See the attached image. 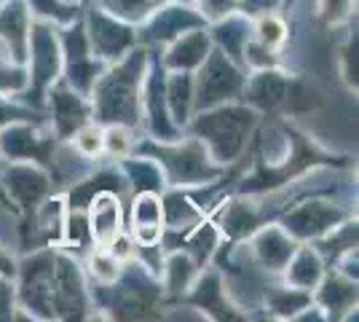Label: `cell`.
<instances>
[{
	"mask_svg": "<svg viewBox=\"0 0 359 322\" xmlns=\"http://www.w3.org/2000/svg\"><path fill=\"white\" fill-rule=\"evenodd\" d=\"M164 94L175 123H188L194 107V78L188 76V70H175L169 78H164Z\"/></svg>",
	"mask_w": 359,
	"mask_h": 322,
	"instance_id": "603a6c76",
	"label": "cell"
},
{
	"mask_svg": "<svg viewBox=\"0 0 359 322\" xmlns=\"http://www.w3.org/2000/svg\"><path fill=\"white\" fill-rule=\"evenodd\" d=\"M212 51V41L210 35L196 27V30L182 32L180 38H175L172 48L166 51L164 57V67L169 70H194L201 62L207 60V54Z\"/></svg>",
	"mask_w": 359,
	"mask_h": 322,
	"instance_id": "ac0fdd59",
	"label": "cell"
},
{
	"mask_svg": "<svg viewBox=\"0 0 359 322\" xmlns=\"http://www.w3.org/2000/svg\"><path fill=\"white\" fill-rule=\"evenodd\" d=\"M217 22H220V25L212 32L217 48L225 51L236 65L244 62V46H247V41H250V22L236 19V16H231V19L223 16V19H217Z\"/></svg>",
	"mask_w": 359,
	"mask_h": 322,
	"instance_id": "d4e9b609",
	"label": "cell"
},
{
	"mask_svg": "<svg viewBox=\"0 0 359 322\" xmlns=\"http://www.w3.org/2000/svg\"><path fill=\"white\" fill-rule=\"evenodd\" d=\"M14 317V304H11V288L6 282H0V320H11Z\"/></svg>",
	"mask_w": 359,
	"mask_h": 322,
	"instance_id": "ee69618b",
	"label": "cell"
},
{
	"mask_svg": "<svg viewBox=\"0 0 359 322\" xmlns=\"http://www.w3.org/2000/svg\"><path fill=\"white\" fill-rule=\"evenodd\" d=\"M166 276V288L169 293H182L188 290V285H191V276L196 271V263L188 258V255H172L169 261H166V269H161Z\"/></svg>",
	"mask_w": 359,
	"mask_h": 322,
	"instance_id": "d6a6232c",
	"label": "cell"
},
{
	"mask_svg": "<svg viewBox=\"0 0 359 322\" xmlns=\"http://www.w3.org/2000/svg\"><path fill=\"white\" fill-rule=\"evenodd\" d=\"M161 204H164L166 220H169V226L175 231L191 229L194 223L201 220V210L188 196H182V194H169L166 201H161Z\"/></svg>",
	"mask_w": 359,
	"mask_h": 322,
	"instance_id": "f546056e",
	"label": "cell"
},
{
	"mask_svg": "<svg viewBox=\"0 0 359 322\" xmlns=\"http://www.w3.org/2000/svg\"><path fill=\"white\" fill-rule=\"evenodd\" d=\"M198 67L201 73L194 81V102L198 110H210L220 102L236 100L247 83L239 65L220 48H212Z\"/></svg>",
	"mask_w": 359,
	"mask_h": 322,
	"instance_id": "277c9868",
	"label": "cell"
},
{
	"mask_svg": "<svg viewBox=\"0 0 359 322\" xmlns=\"http://www.w3.org/2000/svg\"><path fill=\"white\" fill-rule=\"evenodd\" d=\"M148 123L150 132L161 142H172L177 137L175 132V123L166 119V94H164V62H156L153 73H150V83H148Z\"/></svg>",
	"mask_w": 359,
	"mask_h": 322,
	"instance_id": "44dd1931",
	"label": "cell"
},
{
	"mask_svg": "<svg viewBox=\"0 0 359 322\" xmlns=\"http://www.w3.org/2000/svg\"><path fill=\"white\" fill-rule=\"evenodd\" d=\"M0 46L3 51L16 62L27 60V48H30V16L22 0H8L0 8Z\"/></svg>",
	"mask_w": 359,
	"mask_h": 322,
	"instance_id": "9a60e30c",
	"label": "cell"
},
{
	"mask_svg": "<svg viewBox=\"0 0 359 322\" xmlns=\"http://www.w3.org/2000/svg\"><path fill=\"white\" fill-rule=\"evenodd\" d=\"M27 89V73L0 46V94H22Z\"/></svg>",
	"mask_w": 359,
	"mask_h": 322,
	"instance_id": "836d02e7",
	"label": "cell"
},
{
	"mask_svg": "<svg viewBox=\"0 0 359 322\" xmlns=\"http://www.w3.org/2000/svg\"><path fill=\"white\" fill-rule=\"evenodd\" d=\"M89 46L91 54L107 62H118L126 57V51L135 43V30L118 22L116 16H110L102 8H91L89 11Z\"/></svg>",
	"mask_w": 359,
	"mask_h": 322,
	"instance_id": "ba28073f",
	"label": "cell"
},
{
	"mask_svg": "<svg viewBox=\"0 0 359 322\" xmlns=\"http://www.w3.org/2000/svg\"><path fill=\"white\" fill-rule=\"evenodd\" d=\"M35 119H38V113H32L27 107L11 105V102H6V100L0 97V129L14 121H35Z\"/></svg>",
	"mask_w": 359,
	"mask_h": 322,
	"instance_id": "ab89813d",
	"label": "cell"
},
{
	"mask_svg": "<svg viewBox=\"0 0 359 322\" xmlns=\"http://www.w3.org/2000/svg\"><path fill=\"white\" fill-rule=\"evenodd\" d=\"M27 54H32V67H30V76H27L30 86L22 94L27 100L35 97V105H41V100L48 92V86L60 76V65H62L60 41H57V35H54V30L48 25H35V27H30V48H27Z\"/></svg>",
	"mask_w": 359,
	"mask_h": 322,
	"instance_id": "5b68a950",
	"label": "cell"
},
{
	"mask_svg": "<svg viewBox=\"0 0 359 322\" xmlns=\"http://www.w3.org/2000/svg\"><path fill=\"white\" fill-rule=\"evenodd\" d=\"M126 175L129 180L140 188V191H161L164 188V172L158 164H153L148 159H140V161H129L126 164Z\"/></svg>",
	"mask_w": 359,
	"mask_h": 322,
	"instance_id": "4dcf8cb0",
	"label": "cell"
},
{
	"mask_svg": "<svg viewBox=\"0 0 359 322\" xmlns=\"http://www.w3.org/2000/svg\"><path fill=\"white\" fill-rule=\"evenodd\" d=\"M316 298H319V307L325 309L330 317H344L346 311H351L357 307V279H351L346 274L327 276L322 282Z\"/></svg>",
	"mask_w": 359,
	"mask_h": 322,
	"instance_id": "7402d4cb",
	"label": "cell"
},
{
	"mask_svg": "<svg viewBox=\"0 0 359 322\" xmlns=\"http://www.w3.org/2000/svg\"><path fill=\"white\" fill-rule=\"evenodd\" d=\"M30 6L35 14L46 16L51 22H60V25H73L75 19H78V8L62 6L60 0H30Z\"/></svg>",
	"mask_w": 359,
	"mask_h": 322,
	"instance_id": "74e56055",
	"label": "cell"
},
{
	"mask_svg": "<svg viewBox=\"0 0 359 322\" xmlns=\"http://www.w3.org/2000/svg\"><path fill=\"white\" fill-rule=\"evenodd\" d=\"M140 154H156L166 169V180L172 185H198L210 183L212 177L220 175V167L212 164L210 151L204 142L188 140L177 145H142Z\"/></svg>",
	"mask_w": 359,
	"mask_h": 322,
	"instance_id": "3957f363",
	"label": "cell"
},
{
	"mask_svg": "<svg viewBox=\"0 0 359 322\" xmlns=\"http://www.w3.org/2000/svg\"><path fill=\"white\" fill-rule=\"evenodd\" d=\"M285 269H287V282L292 288H298V290H311V288L319 285V279H322V258H319V253L311 250V247L295 250Z\"/></svg>",
	"mask_w": 359,
	"mask_h": 322,
	"instance_id": "cb8c5ba5",
	"label": "cell"
},
{
	"mask_svg": "<svg viewBox=\"0 0 359 322\" xmlns=\"http://www.w3.org/2000/svg\"><path fill=\"white\" fill-rule=\"evenodd\" d=\"M0 196H3V191H0Z\"/></svg>",
	"mask_w": 359,
	"mask_h": 322,
	"instance_id": "7dc6e473",
	"label": "cell"
},
{
	"mask_svg": "<svg viewBox=\"0 0 359 322\" xmlns=\"http://www.w3.org/2000/svg\"><path fill=\"white\" fill-rule=\"evenodd\" d=\"M51 113H54V123L60 135H73L75 129H81L83 123H89V102L81 97V92H75L70 86H54L51 92Z\"/></svg>",
	"mask_w": 359,
	"mask_h": 322,
	"instance_id": "2e32d148",
	"label": "cell"
},
{
	"mask_svg": "<svg viewBox=\"0 0 359 322\" xmlns=\"http://www.w3.org/2000/svg\"><path fill=\"white\" fill-rule=\"evenodd\" d=\"M298 250L295 239L282 229H266L257 234L252 245L255 261L260 269H269V271H282L287 266V261L292 258V253Z\"/></svg>",
	"mask_w": 359,
	"mask_h": 322,
	"instance_id": "d6986e66",
	"label": "cell"
},
{
	"mask_svg": "<svg viewBox=\"0 0 359 322\" xmlns=\"http://www.w3.org/2000/svg\"><path fill=\"white\" fill-rule=\"evenodd\" d=\"M0 183L6 185L8 196L27 213L43 201V196L51 188L48 175L32 164H11V167L0 169Z\"/></svg>",
	"mask_w": 359,
	"mask_h": 322,
	"instance_id": "7c38bea8",
	"label": "cell"
},
{
	"mask_svg": "<svg viewBox=\"0 0 359 322\" xmlns=\"http://www.w3.org/2000/svg\"><path fill=\"white\" fill-rule=\"evenodd\" d=\"M86 204H89L86 223H89L91 242L97 247L113 245L121 236V226H123L121 201L113 196V191H100V194H94Z\"/></svg>",
	"mask_w": 359,
	"mask_h": 322,
	"instance_id": "5bb4252c",
	"label": "cell"
},
{
	"mask_svg": "<svg viewBox=\"0 0 359 322\" xmlns=\"http://www.w3.org/2000/svg\"><path fill=\"white\" fill-rule=\"evenodd\" d=\"M14 271H16V269H14V261H11V258L6 255V250L0 247V274H3V276H11Z\"/></svg>",
	"mask_w": 359,
	"mask_h": 322,
	"instance_id": "f6af8a7d",
	"label": "cell"
},
{
	"mask_svg": "<svg viewBox=\"0 0 359 322\" xmlns=\"http://www.w3.org/2000/svg\"><path fill=\"white\" fill-rule=\"evenodd\" d=\"M89 271L97 279V285H113V282H118L121 258L113 255L107 247H97V253H91L89 258Z\"/></svg>",
	"mask_w": 359,
	"mask_h": 322,
	"instance_id": "1f68e13d",
	"label": "cell"
},
{
	"mask_svg": "<svg viewBox=\"0 0 359 322\" xmlns=\"http://www.w3.org/2000/svg\"><path fill=\"white\" fill-rule=\"evenodd\" d=\"M346 217V210L322 199H309L285 217V231L292 239H316L332 231Z\"/></svg>",
	"mask_w": 359,
	"mask_h": 322,
	"instance_id": "30bf717a",
	"label": "cell"
},
{
	"mask_svg": "<svg viewBox=\"0 0 359 322\" xmlns=\"http://www.w3.org/2000/svg\"><path fill=\"white\" fill-rule=\"evenodd\" d=\"M217 239H220L217 229L210 226V223H204V226H198L191 234V239L185 242V250L194 255V263H204L212 255V250L217 247Z\"/></svg>",
	"mask_w": 359,
	"mask_h": 322,
	"instance_id": "e575fe53",
	"label": "cell"
},
{
	"mask_svg": "<svg viewBox=\"0 0 359 322\" xmlns=\"http://www.w3.org/2000/svg\"><path fill=\"white\" fill-rule=\"evenodd\" d=\"M177 3H191V0H177Z\"/></svg>",
	"mask_w": 359,
	"mask_h": 322,
	"instance_id": "bcb514c9",
	"label": "cell"
},
{
	"mask_svg": "<svg viewBox=\"0 0 359 322\" xmlns=\"http://www.w3.org/2000/svg\"><path fill=\"white\" fill-rule=\"evenodd\" d=\"M164 229V204L156 191H140L132 207V231L140 245H158Z\"/></svg>",
	"mask_w": 359,
	"mask_h": 322,
	"instance_id": "e0dca14e",
	"label": "cell"
},
{
	"mask_svg": "<svg viewBox=\"0 0 359 322\" xmlns=\"http://www.w3.org/2000/svg\"><path fill=\"white\" fill-rule=\"evenodd\" d=\"M269 307L273 314L279 317H298V311H306V307L311 304L309 290H287V288H269Z\"/></svg>",
	"mask_w": 359,
	"mask_h": 322,
	"instance_id": "f1b7e54d",
	"label": "cell"
},
{
	"mask_svg": "<svg viewBox=\"0 0 359 322\" xmlns=\"http://www.w3.org/2000/svg\"><path fill=\"white\" fill-rule=\"evenodd\" d=\"M75 185H78V191L73 194V210H81V207H86V201H89L94 194H100V191H118L121 194V191L126 188V180L121 177L118 172L100 169L89 183H75Z\"/></svg>",
	"mask_w": 359,
	"mask_h": 322,
	"instance_id": "83f0119b",
	"label": "cell"
},
{
	"mask_svg": "<svg viewBox=\"0 0 359 322\" xmlns=\"http://www.w3.org/2000/svg\"><path fill=\"white\" fill-rule=\"evenodd\" d=\"M191 301L198 304L201 311H212L217 317H236V314H231V309L225 307V290L223 285H220V276L215 274V271L198 279L196 290L191 293Z\"/></svg>",
	"mask_w": 359,
	"mask_h": 322,
	"instance_id": "484cf974",
	"label": "cell"
},
{
	"mask_svg": "<svg viewBox=\"0 0 359 322\" xmlns=\"http://www.w3.org/2000/svg\"><path fill=\"white\" fill-rule=\"evenodd\" d=\"M62 48H65V62H67V86L81 94L91 92L102 76V62L91 54L86 27L81 22H75V27L62 35Z\"/></svg>",
	"mask_w": 359,
	"mask_h": 322,
	"instance_id": "52a82bcc",
	"label": "cell"
},
{
	"mask_svg": "<svg viewBox=\"0 0 359 322\" xmlns=\"http://www.w3.org/2000/svg\"><path fill=\"white\" fill-rule=\"evenodd\" d=\"M348 8H351V0H322V16L332 25L346 19Z\"/></svg>",
	"mask_w": 359,
	"mask_h": 322,
	"instance_id": "b9f144b4",
	"label": "cell"
},
{
	"mask_svg": "<svg viewBox=\"0 0 359 322\" xmlns=\"http://www.w3.org/2000/svg\"><path fill=\"white\" fill-rule=\"evenodd\" d=\"M276 6H279V0H244V11H247V14H257V16L271 14Z\"/></svg>",
	"mask_w": 359,
	"mask_h": 322,
	"instance_id": "7bdbcfd3",
	"label": "cell"
},
{
	"mask_svg": "<svg viewBox=\"0 0 359 322\" xmlns=\"http://www.w3.org/2000/svg\"><path fill=\"white\" fill-rule=\"evenodd\" d=\"M145 70V54L132 51L118 67L100 76L94 83V113L105 123L132 126L140 121V83Z\"/></svg>",
	"mask_w": 359,
	"mask_h": 322,
	"instance_id": "6da1fadb",
	"label": "cell"
},
{
	"mask_svg": "<svg viewBox=\"0 0 359 322\" xmlns=\"http://www.w3.org/2000/svg\"><path fill=\"white\" fill-rule=\"evenodd\" d=\"M0 151L8 159H22V161H38L51 167L54 164V137L38 132L27 121L8 123L0 132Z\"/></svg>",
	"mask_w": 359,
	"mask_h": 322,
	"instance_id": "9c48e42d",
	"label": "cell"
},
{
	"mask_svg": "<svg viewBox=\"0 0 359 322\" xmlns=\"http://www.w3.org/2000/svg\"><path fill=\"white\" fill-rule=\"evenodd\" d=\"M145 30L140 32V38L145 43H169L180 38L182 32L196 30V27H204V16L194 14L191 8L185 6H172V8H158L156 14H150L145 19Z\"/></svg>",
	"mask_w": 359,
	"mask_h": 322,
	"instance_id": "4fadbf2b",
	"label": "cell"
},
{
	"mask_svg": "<svg viewBox=\"0 0 359 322\" xmlns=\"http://www.w3.org/2000/svg\"><path fill=\"white\" fill-rule=\"evenodd\" d=\"M244 100L255 107H263V110H273V107L285 105L287 92H290V78L285 73H276V70H263L244 83Z\"/></svg>",
	"mask_w": 359,
	"mask_h": 322,
	"instance_id": "ffe728a7",
	"label": "cell"
},
{
	"mask_svg": "<svg viewBox=\"0 0 359 322\" xmlns=\"http://www.w3.org/2000/svg\"><path fill=\"white\" fill-rule=\"evenodd\" d=\"M257 41L263 43V46H269L271 51H276V48L287 43V25L282 19H276L273 14H263L257 19Z\"/></svg>",
	"mask_w": 359,
	"mask_h": 322,
	"instance_id": "d590c367",
	"label": "cell"
},
{
	"mask_svg": "<svg viewBox=\"0 0 359 322\" xmlns=\"http://www.w3.org/2000/svg\"><path fill=\"white\" fill-rule=\"evenodd\" d=\"M204 19H223L236 11V0H198Z\"/></svg>",
	"mask_w": 359,
	"mask_h": 322,
	"instance_id": "60d3db41",
	"label": "cell"
},
{
	"mask_svg": "<svg viewBox=\"0 0 359 322\" xmlns=\"http://www.w3.org/2000/svg\"><path fill=\"white\" fill-rule=\"evenodd\" d=\"M257 123V113L252 107L225 105L217 110H207L194 123V132L207 145V151L217 164H231L244 151L247 137Z\"/></svg>",
	"mask_w": 359,
	"mask_h": 322,
	"instance_id": "7a4b0ae2",
	"label": "cell"
},
{
	"mask_svg": "<svg viewBox=\"0 0 359 322\" xmlns=\"http://www.w3.org/2000/svg\"><path fill=\"white\" fill-rule=\"evenodd\" d=\"M73 135V148L83 159H94L97 154H102V129H97L91 123H83L81 129H75Z\"/></svg>",
	"mask_w": 359,
	"mask_h": 322,
	"instance_id": "8d00e7d4",
	"label": "cell"
},
{
	"mask_svg": "<svg viewBox=\"0 0 359 322\" xmlns=\"http://www.w3.org/2000/svg\"><path fill=\"white\" fill-rule=\"evenodd\" d=\"M89 298L78 274V266L65 255H54V317H83Z\"/></svg>",
	"mask_w": 359,
	"mask_h": 322,
	"instance_id": "8fae6325",
	"label": "cell"
},
{
	"mask_svg": "<svg viewBox=\"0 0 359 322\" xmlns=\"http://www.w3.org/2000/svg\"><path fill=\"white\" fill-rule=\"evenodd\" d=\"M132 145H135V140H132L129 129L123 123H110V129L102 132V148H107V154L126 156Z\"/></svg>",
	"mask_w": 359,
	"mask_h": 322,
	"instance_id": "f35d334b",
	"label": "cell"
},
{
	"mask_svg": "<svg viewBox=\"0 0 359 322\" xmlns=\"http://www.w3.org/2000/svg\"><path fill=\"white\" fill-rule=\"evenodd\" d=\"M97 3L102 11L121 22H145L164 6V0H97Z\"/></svg>",
	"mask_w": 359,
	"mask_h": 322,
	"instance_id": "4316f807",
	"label": "cell"
},
{
	"mask_svg": "<svg viewBox=\"0 0 359 322\" xmlns=\"http://www.w3.org/2000/svg\"><path fill=\"white\" fill-rule=\"evenodd\" d=\"M19 301L30 317H54V255L38 253L22 263Z\"/></svg>",
	"mask_w": 359,
	"mask_h": 322,
	"instance_id": "8992f818",
	"label": "cell"
}]
</instances>
